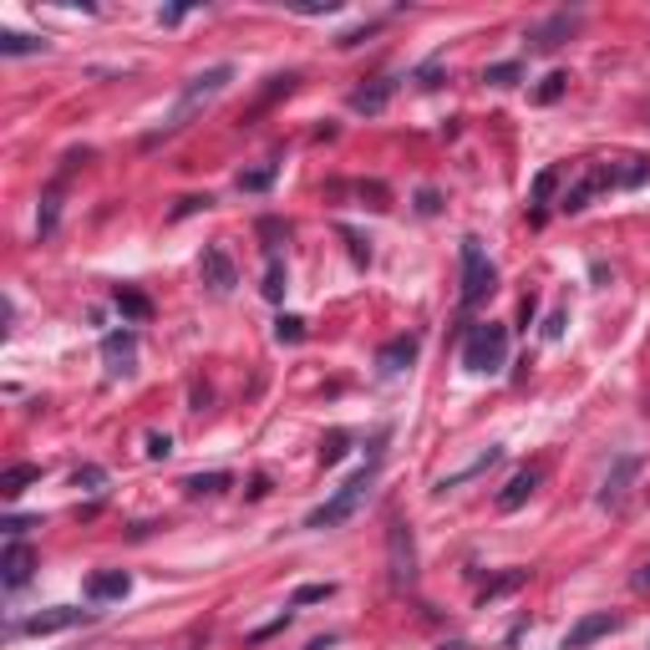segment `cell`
I'll return each mask as SVG.
<instances>
[{
  "label": "cell",
  "mask_w": 650,
  "mask_h": 650,
  "mask_svg": "<svg viewBox=\"0 0 650 650\" xmlns=\"http://www.w3.org/2000/svg\"><path fill=\"white\" fill-rule=\"evenodd\" d=\"M72 483H77L82 493H102V488H107V468H97V462H82V468L72 472Z\"/></svg>",
  "instance_id": "cell-24"
},
{
  "label": "cell",
  "mask_w": 650,
  "mask_h": 650,
  "mask_svg": "<svg viewBox=\"0 0 650 650\" xmlns=\"http://www.w3.org/2000/svg\"><path fill=\"white\" fill-rule=\"evenodd\" d=\"M31 569H36V554H31L21 538H11L5 554H0V579H5V589H21L31 579Z\"/></svg>",
  "instance_id": "cell-12"
},
{
  "label": "cell",
  "mask_w": 650,
  "mask_h": 650,
  "mask_svg": "<svg viewBox=\"0 0 650 650\" xmlns=\"http://www.w3.org/2000/svg\"><path fill=\"white\" fill-rule=\"evenodd\" d=\"M554 183H559V168H544L534 179V218H544V204L554 199Z\"/></svg>",
  "instance_id": "cell-26"
},
{
  "label": "cell",
  "mask_w": 650,
  "mask_h": 650,
  "mask_svg": "<svg viewBox=\"0 0 650 650\" xmlns=\"http://www.w3.org/2000/svg\"><path fill=\"white\" fill-rule=\"evenodd\" d=\"M199 275H204V285L214 295H229L234 285H239V269H234V259H229L224 244H204V255H199Z\"/></svg>",
  "instance_id": "cell-8"
},
{
  "label": "cell",
  "mask_w": 650,
  "mask_h": 650,
  "mask_svg": "<svg viewBox=\"0 0 650 650\" xmlns=\"http://www.w3.org/2000/svg\"><path fill=\"white\" fill-rule=\"evenodd\" d=\"M640 468H645V458L640 452H620V458L610 462V472H605V483H599V509H620L625 498H630V483L640 478Z\"/></svg>",
  "instance_id": "cell-5"
},
{
  "label": "cell",
  "mask_w": 650,
  "mask_h": 650,
  "mask_svg": "<svg viewBox=\"0 0 650 650\" xmlns=\"http://www.w3.org/2000/svg\"><path fill=\"white\" fill-rule=\"evenodd\" d=\"M117 310H122V320H148L153 315V300L148 295H138V290H128V285H117Z\"/></svg>",
  "instance_id": "cell-21"
},
{
  "label": "cell",
  "mask_w": 650,
  "mask_h": 650,
  "mask_svg": "<svg viewBox=\"0 0 650 650\" xmlns=\"http://www.w3.org/2000/svg\"><path fill=\"white\" fill-rule=\"evenodd\" d=\"M437 82H442V62L432 56V62H427V66L417 72V87H437Z\"/></svg>",
  "instance_id": "cell-37"
},
{
  "label": "cell",
  "mask_w": 650,
  "mask_h": 650,
  "mask_svg": "<svg viewBox=\"0 0 650 650\" xmlns=\"http://www.w3.org/2000/svg\"><path fill=\"white\" fill-rule=\"evenodd\" d=\"M259 234H265V239H285L290 229H285L280 218H265V224H259Z\"/></svg>",
  "instance_id": "cell-41"
},
{
  "label": "cell",
  "mask_w": 650,
  "mask_h": 650,
  "mask_svg": "<svg viewBox=\"0 0 650 650\" xmlns=\"http://www.w3.org/2000/svg\"><path fill=\"white\" fill-rule=\"evenodd\" d=\"M538 478H544V472H538V468H519V472H513V478H509V488H503V493H498V509H503V513L523 509V503H529V498H534Z\"/></svg>",
  "instance_id": "cell-15"
},
{
  "label": "cell",
  "mask_w": 650,
  "mask_h": 650,
  "mask_svg": "<svg viewBox=\"0 0 650 650\" xmlns=\"http://www.w3.org/2000/svg\"><path fill=\"white\" fill-rule=\"evenodd\" d=\"M630 585H635L640 595H650V559H645V564H640V569H635V579H630Z\"/></svg>",
  "instance_id": "cell-42"
},
{
  "label": "cell",
  "mask_w": 650,
  "mask_h": 650,
  "mask_svg": "<svg viewBox=\"0 0 650 650\" xmlns=\"http://www.w3.org/2000/svg\"><path fill=\"white\" fill-rule=\"evenodd\" d=\"M183 15H189V11H183V5H173V11H163V15H158V21H163V26H179Z\"/></svg>",
  "instance_id": "cell-43"
},
{
  "label": "cell",
  "mask_w": 650,
  "mask_h": 650,
  "mask_svg": "<svg viewBox=\"0 0 650 650\" xmlns=\"http://www.w3.org/2000/svg\"><path fill=\"white\" fill-rule=\"evenodd\" d=\"M0 529H5V534H11V538H21V534H26V529H41V519H5V523H0Z\"/></svg>",
  "instance_id": "cell-38"
},
{
  "label": "cell",
  "mask_w": 650,
  "mask_h": 650,
  "mask_svg": "<svg viewBox=\"0 0 650 650\" xmlns=\"http://www.w3.org/2000/svg\"><path fill=\"white\" fill-rule=\"evenodd\" d=\"M345 458V432H331L320 442V462H341Z\"/></svg>",
  "instance_id": "cell-33"
},
{
  "label": "cell",
  "mask_w": 650,
  "mask_h": 650,
  "mask_svg": "<svg viewBox=\"0 0 650 650\" xmlns=\"http://www.w3.org/2000/svg\"><path fill=\"white\" fill-rule=\"evenodd\" d=\"M234 483V472L214 468V472H193V478H183V488H189L193 498H204V493H224V488Z\"/></svg>",
  "instance_id": "cell-20"
},
{
  "label": "cell",
  "mask_w": 650,
  "mask_h": 650,
  "mask_svg": "<svg viewBox=\"0 0 650 650\" xmlns=\"http://www.w3.org/2000/svg\"><path fill=\"white\" fill-rule=\"evenodd\" d=\"M92 610H77V605H56V610H41L31 615V620L15 625V635H62V630H77V625H87Z\"/></svg>",
  "instance_id": "cell-7"
},
{
  "label": "cell",
  "mask_w": 650,
  "mask_h": 650,
  "mask_svg": "<svg viewBox=\"0 0 650 650\" xmlns=\"http://www.w3.org/2000/svg\"><path fill=\"white\" fill-rule=\"evenodd\" d=\"M275 335H280V341H306V320H300V315H280V320H275Z\"/></svg>",
  "instance_id": "cell-31"
},
{
  "label": "cell",
  "mask_w": 650,
  "mask_h": 650,
  "mask_svg": "<svg viewBox=\"0 0 650 650\" xmlns=\"http://www.w3.org/2000/svg\"><path fill=\"white\" fill-rule=\"evenodd\" d=\"M269 183H275V163H269V168H249V173H239V189H244V193H265Z\"/></svg>",
  "instance_id": "cell-28"
},
{
  "label": "cell",
  "mask_w": 650,
  "mask_h": 650,
  "mask_svg": "<svg viewBox=\"0 0 650 650\" xmlns=\"http://www.w3.org/2000/svg\"><path fill=\"white\" fill-rule=\"evenodd\" d=\"M168 452H173V437H168V432H153V437H148V458H153V462H163Z\"/></svg>",
  "instance_id": "cell-36"
},
{
  "label": "cell",
  "mask_w": 650,
  "mask_h": 650,
  "mask_svg": "<svg viewBox=\"0 0 650 650\" xmlns=\"http://www.w3.org/2000/svg\"><path fill=\"white\" fill-rule=\"evenodd\" d=\"M36 478H41V468H36V462H15V468H5V472H0V493H5V498L26 493V488L36 483Z\"/></svg>",
  "instance_id": "cell-19"
},
{
  "label": "cell",
  "mask_w": 650,
  "mask_h": 650,
  "mask_svg": "<svg viewBox=\"0 0 650 650\" xmlns=\"http://www.w3.org/2000/svg\"><path fill=\"white\" fill-rule=\"evenodd\" d=\"M102 361H107V376H132V371H138V335L112 331L102 341Z\"/></svg>",
  "instance_id": "cell-10"
},
{
  "label": "cell",
  "mask_w": 650,
  "mask_h": 650,
  "mask_svg": "<svg viewBox=\"0 0 650 650\" xmlns=\"http://www.w3.org/2000/svg\"><path fill=\"white\" fill-rule=\"evenodd\" d=\"M564 325H569V315H564V310H554V315H548V325H544V335H548V341H559Z\"/></svg>",
  "instance_id": "cell-39"
},
{
  "label": "cell",
  "mask_w": 650,
  "mask_h": 650,
  "mask_svg": "<svg viewBox=\"0 0 650 650\" xmlns=\"http://www.w3.org/2000/svg\"><path fill=\"white\" fill-rule=\"evenodd\" d=\"M599 189H615V173H610V168H595V173H585V179L564 193V209H569V214H579V209H585Z\"/></svg>",
  "instance_id": "cell-17"
},
{
  "label": "cell",
  "mask_w": 650,
  "mask_h": 650,
  "mask_svg": "<svg viewBox=\"0 0 650 650\" xmlns=\"http://www.w3.org/2000/svg\"><path fill=\"white\" fill-rule=\"evenodd\" d=\"M564 87H569V77H564V72H548V77H544V87H538L534 97H538V102H559V97H564Z\"/></svg>",
  "instance_id": "cell-30"
},
{
  "label": "cell",
  "mask_w": 650,
  "mask_h": 650,
  "mask_svg": "<svg viewBox=\"0 0 650 650\" xmlns=\"http://www.w3.org/2000/svg\"><path fill=\"white\" fill-rule=\"evenodd\" d=\"M341 239H345V244H351V259H356V265H371V244H366V239H361V234H356V229H341Z\"/></svg>",
  "instance_id": "cell-34"
},
{
  "label": "cell",
  "mask_w": 650,
  "mask_h": 650,
  "mask_svg": "<svg viewBox=\"0 0 650 650\" xmlns=\"http://www.w3.org/2000/svg\"><path fill=\"white\" fill-rule=\"evenodd\" d=\"M0 52H5V56H41V52H46V41L26 36V31H5V36H0Z\"/></svg>",
  "instance_id": "cell-22"
},
{
  "label": "cell",
  "mask_w": 650,
  "mask_h": 650,
  "mask_svg": "<svg viewBox=\"0 0 650 650\" xmlns=\"http://www.w3.org/2000/svg\"><path fill=\"white\" fill-rule=\"evenodd\" d=\"M615 630H620V615L595 610V615H585V620H574V625H569V635H564V650H589L595 640L615 635Z\"/></svg>",
  "instance_id": "cell-9"
},
{
  "label": "cell",
  "mask_w": 650,
  "mask_h": 650,
  "mask_svg": "<svg viewBox=\"0 0 650 650\" xmlns=\"http://www.w3.org/2000/svg\"><path fill=\"white\" fill-rule=\"evenodd\" d=\"M462 366L478 371V376H498L509 366V325H498V320L472 325L468 341H462Z\"/></svg>",
  "instance_id": "cell-3"
},
{
  "label": "cell",
  "mask_w": 650,
  "mask_h": 650,
  "mask_svg": "<svg viewBox=\"0 0 650 650\" xmlns=\"http://www.w3.org/2000/svg\"><path fill=\"white\" fill-rule=\"evenodd\" d=\"M132 589V574L128 569H97L87 579V599L92 605H107V599H122Z\"/></svg>",
  "instance_id": "cell-13"
},
{
  "label": "cell",
  "mask_w": 650,
  "mask_h": 650,
  "mask_svg": "<svg viewBox=\"0 0 650 650\" xmlns=\"http://www.w3.org/2000/svg\"><path fill=\"white\" fill-rule=\"evenodd\" d=\"M498 452H503V447H483V452H478V458H472L462 472H447L442 483H437V493H447V488H458V483H468V478H478V472H488V468L498 462Z\"/></svg>",
  "instance_id": "cell-18"
},
{
  "label": "cell",
  "mask_w": 650,
  "mask_h": 650,
  "mask_svg": "<svg viewBox=\"0 0 650 650\" xmlns=\"http://www.w3.org/2000/svg\"><path fill=\"white\" fill-rule=\"evenodd\" d=\"M382 458H386V432L376 437V442H371V458L361 462V468L351 472V478H345V483L335 488V493L325 498V503H320L315 513H306V529H341V523L351 519V513H356L361 503H366L371 483H376V472H382Z\"/></svg>",
  "instance_id": "cell-1"
},
{
  "label": "cell",
  "mask_w": 650,
  "mask_h": 650,
  "mask_svg": "<svg viewBox=\"0 0 650 650\" xmlns=\"http://www.w3.org/2000/svg\"><path fill=\"white\" fill-rule=\"evenodd\" d=\"M523 579H529V574H523V569L503 574V579H493V585H488V589H483V599H498V595H509V589H519V585H523Z\"/></svg>",
  "instance_id": "cell-32"
},
{
  "label": "cell",
  "mask_w": 650,
  "mask_h": 650,
  "mask_svg": "<svg viewBox=\"0 0 650 650\" xmlns=\"http://www.w3.org/2000/svg\"><path fill=\"white\" fill-rule=\"evenodd\" d=\"M56 209H62V204H56V193H46V199H41V218H36V229H41V234H52V229H56Z\"/></svg>",
  "instance_id": "cell-35"
},
{
  "label": "cell",
  "mask_w": 650,
  "mask_h": 650,
  "mask_svg": "<svg viewBox=\"0 0 650 650\" xmlns=\"http://www.w3.org/2000/svg\"><path fill=\"white\" fill-rule=\"evenodd\" d=\"M331 595H335V585H300V589H295V599H290V605L300 610V605H320V599H331Z\"/></svg>",
  "instance_id": "cell-29"
},
{
  "label": "cell",
  "mask_w": 650,
  "mask_h": 650,
  "mask_svg": "<svg viewBox=\"0 0 650 650\" xmlns=\"http://www.w3.org/2000/svg\"><path fill=\"white\" fill-rule=\"evenodd\" d=\"M417 351H422L417 335H396V341H386L382 351H376V366H382L386 376H396V371H407L412 361H417Z\"/></svg>",
  "instance_id": "cell-14"
},
{
  "label": "cell",
  "mask_w": 650,
  "mask_h": 650,
  "mask_svg": "<svg viewBox=\"0 0 650 650\" xmlns=\"http://www.w3.org/2000/svg\"><path fill=\"white\" fill-rule=\"evenodd\" d=\"M386 554H392V585L396 589L417 585V548H412V529L402 519H396L392 534H386Z\"/></svg>",
  "instance_id": "cell-6"
},
{
  "label": "cell",
  "mask_w": 650,
  "mask_h": 650,
  "mask_svg": "<svg viewBox=\"0 0 650 650\" xmlns=\"http://www.w3.org/2000/svg\"><path fill=\"white\" fill-rule=\"evenodd\" d=\"M392 92H396V77H376L371 87H356V92H351V112L376 117L386 102H392Z\"/></svg>",
  "instance_id": "cell-16"
},
{
  "label": "cell",
  "mask_w": 650,
  "mask_h": 650,
  "mask_svg": "<svg viewBox=\"0 0 650 650\" xmlns=\"http://www.w3.org/2000/svg\"><path fill=\"white\" fill-rule=\"evenodd\" d=\"M229 82H234V66L229 62H218V66H209V72H199V77H189V82H183V92H179V102H173V112H168V122L148 142H163V138H173V132H183L193 117L204 112V107H214L218 97H224Z\"/></svg>",
  "instance_id": "cell-2"
},
{
  "label": "cell",
  "mask_w": 650,
  "mask_h": 650,
  "mask_svg": "<svg viewBox=\"0 0 650 650\" xmlns=\"http://www.w3.org/2000/svg\"><path fill=\"white\" fill-rule=\"evenodd\" d=\"M574 31H579V11H554L544 26L529 31V41H534V52H554V46H564Z\"/></svg>",
  "instance_id": "cell-11"
},
{
  "label": "cell",
  "mask_w": 650,
  "mask_h": 650,
  "mask_svg": "<svg viewBox=\"0 0 650 650\" xmlns=\"http://www.w3.org/2000/svg\"><path fill=\"white\" fill-rule=\"evenodd\" d=\"M265 300H285V290H290V275H285V259H275L269 255V265H265Z\"/></svg>",
  "instance_id": "cell-23"
},
{
  "label": "cell",
  "mask_w": 650,
  "mask_h": 650,
  "mask_svg": "<svg viewBox=\"0 0 650 650\" xmlns=\"http://www.w3.org/2000/svg\"><path fill=\"white\" fill-rule=\"evenodd\" d=\"M625 163H630V168H620V173L610 168V173H615V183H620V189H640V183L650 179V163H640V158H625Z\"/></svg>",
  "instance_id": "cell-27"
},
{
  "label": "cell",
  "mask_w": 650,
  "mask_h": 650,
  "mask_svg": "<svg viewBox=\"0 0 650 650\" xmlns=\"http://www.w3.org/2000/svg\"><path fill=\"white\" fill-rule=\"evenodd\" d=\"M417 209H422V214H437V209H442V199H437L432 189H422V193H417Z\"/></svg>",
  "instance_id": "cell-40"
},
{
  "label": "cell",
  "mask_w": 650,
  "mask_h": 650,
  "mask_svg": "<svg viewBox=\"0 0 650 650\" xmlns=\"http://www.w3.org/2000/svg\"><path fill=\"white\" fill-rule=\"evenodd\" d=\"M498 290V269L488 265L483 255V239H462V310H478L488 295Z\"/></svg>",
  "instance_id": "cell-4"
},
{
  "label": "cell",
  "mask_w": 650,
  "mask_h": 650,
  "mask_svg": "<svg viewBox=\"0 0 650 650\" xmlns=\"http://www.w3.org/2000/svg\"><path fill=\"white\" fill-rule=\"evenodd\" d=\"M483 82H493V87H519V82H523V66H519V62H493V66L483 72Z\"/></svg>",
  "instance_id": "cell-25"
}]
</instances>
